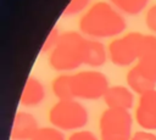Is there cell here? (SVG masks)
Segmentation results:
<instances>
[{
  "label": "cell",
  "mask_w": 156,
  "mask_h": 140,
  "mask_svg": "<svg viewBox=\"0 0 156 140\" xmlns=\"http://www.w3.org/2000/svg\"><path fill=\"white\" fill-rule=\"evenodd\" d=\"M126 28L127 22L123 13L106 1L93 4L79 19L80 33L90 39L117 37Z\"/></svg>",
  "instance_id": "cell-1"
},
{
  "label": "cell",
  "mask_w": 156,
  "mask_h": 140,
  "mask_svg": "<svg viewBox=\"0 0 156 140\" xmlns=\"http://www.w3.org/2000/svg\"><path fill=\"white\" fill-rule=\"evenodd\" d=\"M87 37L69 30L61 34L57 45L49 54V63L57 72H68L84 65Z\"/></svg>",
  "instance_id": "cell-2"
},
{
  "label": "cell",
  "mask_w": 156,
  "mask_h": 140,
  "mask_svg": "<svg viewBox=\"0 0 156 140\" xmlns=\"http://www.w3.org/2000/svg\"><path fill=\"white\" fill-rule=\"evenodd\" d=\"M89 121L88 110L77 100H58L49 111V122L63 131L79 130Z\"/></svg>",
  "instance_id": "cell-3"
},
{
  "label": "cell",
  "mask_w": 156,
  "mask_h": 140,
  "mask_svg": "<svg viewBox=\"0 0 156 140\" xmlns=\"http://www.w3.org/2000/svg\"><path fill=\"white\" fill-rule=\"evenodd\" d=\"M144 34L130 32L113 39L107 47L110 61L119 67H126L138 61Z\"/></svg>",
  "instance_id": "cell-4"
},
{
  "label": "cell",
  "mask_w": 156,
  "mask_h": 140,
  "mask_svg": "<svg viewBox=\"0 0 156 140\" xmlns=\"http://www.w3.org/2000/svg\"><path fill=\"white\" fill-rule=\"evenodd\" d=\"M73 93L76 99L98 100L104 97L110 88L107 77L99 71H82L72 74Z\"/></svg>",
  "instance_id": "cell-5"
},
{
  "label": "cell",
  "mask_w": 156,
  "mask_h": 140,
  "mask_svg": "<svg viewBox=\"0 0 156 140\" xmlns=\"http://www.w3.org/2000/svg\"><path fill=\"white\" fill-rule=\"evenodd\" d=\"M132 116L128 110L119 108H106L99 122V128L101 133V138L108 136H122V138H132Z\"/></svg>",
  "instance_id": "cell-6"
},
{
  "label": "cell",
  "mask_w": 156,
  "mask_h": 140,
  "mask_svg": "<svg viewBox=\"0 0 156 140\" xmlns=\"http://www.w3.org/2000/svg\"><path fill=\"white\" fill-rule=\"evenodd\" d=\"M135 66L144 75L156 83V35H144Z\"/></svg>",
  "instance_id": "cell-7"
},
{
  "label": "cell",
  "mask_w": 156,
  "mask_h": 140,
  "mask_svg": "<svg viewBox=\"0 0 156 140\" xmlns=\"http://www.w3.org/2000/svg\"><path fill=\"white\" fill-rule=\"evenodd\" d=\"M136 123L146 130H156V89L140 96L135 111Z\"/></svg>",
  "instance_id": "cell-8"
},
{
  "label": "cell",
  "mask_w": 156,
  "mask_h": 140,
  "mask_svg": "<svg viewBox=\"0 0 156 140\" xmlns=\"http://www.w3.org/2000/svg\"><path fill=\"white\" fill-rule=\"evenodd\" d=\"M37 119L28 112H17L11 128L12 140H32L39 130Z\"/></svg>",
  "instance_id": "cell-9"
},
{
  "label": "cell",
  "mask_w": 156,
  "mask_h": 140,
  "mask_svg": "<svg viewBox=\"0 0 156 140\" xmlns=\"http://www.w3.org/2000/svg\"><path fill=\"white\" fill-rule=\"evenodd\" d=\"M102 99L108 108L129 110L134 103V95L132 90L123 85L110 86Z\"/></svg>",
  "instance_id": "cell-10"
},
{
  "label": "cell",
  "mask_w": 156,
  "mask_h": 140,
  "mask_svg": "<svg viewBox=\"0 0 156 140\" xmlns=\"http://www.w3.org/2000/svg\"><path fill=\"white\" fill-rule=\"evenodd\" d=\"M44 97H45V89L41 82L33 75L28 77L20 97L21 105L26 107H34L40 105Z\"/></svg>",
  "instance_id": "cell-11"
},
{
  "label": "cell",
  "mask_w": 156,
  "mask_h": 140,
  "mask_svg": "<svg viewBox=\"0 0 156 140\" xmlns=\"http://www.w3.org/2000/svg\"><path fill=\"white\" fill-rule=\"evenodd\" d=\"M107 56H108V52L101 41H99L98 39L87 38L84 65H88L90 67H100L105 65Z\"/></svg>",
  "instance_id": "cell-12"
},
{
  "label": "cell",
  "mask_w": 156,
  "mask_h": 140,
  "mask_svg": "<svg viewBox=\"0 0 156 140\" xmlns=\"http://www.w3.org/2000/svg\"><path fill=\"white\" fill-rule=\"evenodd\" d=\"M126 80H127L129 89L132 91L139 94L140 96L151 90H155V86H156V83L150 80L146 75H144L136 66H134L133 68L129 69Z\"/></svg>",
  "instance_id": "cell-13"
},
{
  "label": "cell",
  "mask_w": 156,
  "mask_h": 140,
  "mask_svg": "<svg viewBox=\"0 0 156 140\" xmlns=\"http://www.w3.org/2000/svg\"><path fill=\"white\" fill-rule=\"evenodd\" d=\"M52 93L58 100H76L72 74H60L52 80Z\"/></svg>",
  "instance_id": "cell-14"
},
{
  "label": "cell",
  "mask_w": 156,
  "mask_h": 140,
  "mask_svg": "<svg viewBox=\"0 0 156 140\" xmlns=\"http://www.w3.org/2000/svg\"><path fill=\"white\" fill-rule=\"evenodd\" d=\"M110 2L119 12L129 16H135L146 9L149 0H110Z\"/></svg>",
  "instance_id": "cell-15"
},
{
  "label": "cell",
  "mask_w": 156,
  "mask_h": 140,
  "mask_svg": "<svg viewBox=\"0 0 156 140\" xmlns=\"http://www.w3.org/2000/svg\"><path fill=\"white\" fill-rule=\"evenodd\" d=\"M32 140H65V136L61 130L54 127H45L40 128Z\"/></svg>",
  "instance_id": "cell-16"
},
{
  "label": "cell",
  "mask_w": 156,
  "mask_h": 140,
  "mask_svg": "<svg viewBox=\"0 0 156 140\" xmlns=\"http://www.w3.org/2000/svg\"><path fill=\"white\" fill-rule=\"evenodd\" d=\"M91 0H71L67 6L63 10V15L65 16H74L80 13L82 11H84L89 5H90Z\"/></svg>",
  "instance_id": "cell-17"
},
{
  "label": "cell",
  "mask_w": 156,
  "mask_h": 140,
  "mask_svg": "<svg viewBox=\"0 0 156 140\" xmlns=\"http://www.w3.org/2000/svg\"><path fill=\"white\" fill-rule=\"evenodd\" d=\"M61 34L62 33H60V30L57 29V27H52L51 30L49 32V34H48V37H46V39H45V41H44L40 51L41 52H49L50 54L52 51V49L57 45Z\"/></svg>",
  "instance_id": "cell-18"
},
{
  "label": "cell",
  "mask_w": 156,
  "mask_h": 140,
  "mask_svg": "<svg viewBox=\"0 0 156 140\" xmlns=\"http://www.w3.org/2000/svg\"><path fill=\"white\" fill-rule=\"evenodd\" d=\"M145 24L152 33L156 34V4L147 9L145 15Z\"/></svg>",
  "instance_id": "cell-19"
},
{
  "label": "cell",
  "mask_w": 156,
  "mask_h": 140,
  "mask_svg": "<svg viewBox=\"0 0 156 140\" xmlns=\"http://www.w3.org/2000/svg\"><path fill=\"white\" fill-rule=\"evenodd\" d=\"M68 140H98V138L89 130H77L69 135Z\"/></svg>",
  "instance_id": "cell-20"
},
{
  "label": "cell",
  "mask_w": 156,
  "mask_h": 140,
  "mask_svg": "<svg viewBox=\"0 0 156 140\" xmlns=\"http://www.w3.org/2000/svg\"><path fill=\"white\" fill-rule=\"evenodd\" d=\"M130 140H156V135L149 131H136L132 135Z\"/></svg>",
  "instance_id": "cell-21"
},
{
  "label": "cell",
  "mask_w": 156,
  "mask_h": 140,
  "mask_svg": "<svg viewBox=\"0 0 156 140\" xmlns=\"http://www.w3.org/2000/svg\"><path fill=\"white\" fill-rule=\"evenodd\" d=\"M101 140H130V138H122V136H108V138H101Z\"/></svg>",
  "instance_id": "cell-22"
}]
</instances>
